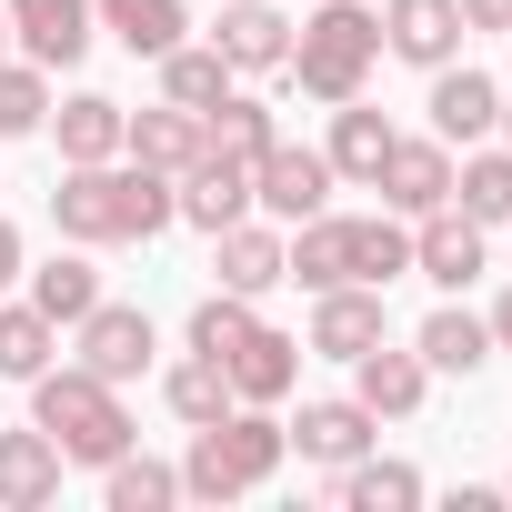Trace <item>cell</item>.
Instances as JSON below:
<instances>
[{
	"label": "cell",
	"mask_w": 512,
	"mask_h": 512,
	"mask_svg": "<svg viewBox=\"0 0 512 512\" xmlns=\"http://www.w3.org/2000/svg\"><path fill=\"white\" fill-rule=\"evenodd\" d=\"M171 201H181V221H191V231H221V221H241V211H251V161L201 151V161L171 181Z\"/></svg>",
	"instance_id": "cell-20"
},
{
	"label": "cell",
	"mask_w": 512,
	"mask_h": 512,
	"mask_svg": "<svg viewBox=\"0 0 512 512\" xmlns=\"http://www.w3.org/2000/svg\"><path fill=\"white\" fill-rule=\"evenodd\" d=\"M161 402H171V412H181V422L201 432V422H221V412H231L241 392H231V372H221L211 352H181V362L161 372Z\"/></svg>",
	"instance_id": "cell-31"
},
{
	"label": "cell",
	"mask_w": 512,
	"mask_h": 512,
	"mask_svg": "<svg viewBox=\"0 0 512 512\" xmlns=\"http://www.w3.org/2000/svg\"><path fill=\"white\" fill-rule=\"evenodd\" d=\"M31 422L61 442V462H121L141 432H131V412H121V382H101V372H81V362H51V372H31Z\"/></svg>",
	"instance_id": "cell-4"
},
{
	"label": "cell",
	"mask_w": 512,
	"mask_h": 512,
	"mask_svg": "<svg viewBox=\"0 0 512 512\" xmlns=\"http://www.w3.org/2000/svg\"><path fill=\"white\" fill-rule=\"evenodd\" d=\"M61 442L41 432V422H21V432H0V512H41V502H61Z\"/></svg>",
	"instance_id": "cell-18"
},
{
	"label": "cell",
	"mask_w": 512,
	"mask_h": 512,
	"mask_svg": "<svg viewBox=\"0 0 512 512\" xmlns=\"http://www.w3.org/2000/svg\"><path fill=\"white\" fill-rule=\"evenodd\" d=\"M452 211H472L482 231H502V221H512V141H502V151H482V141H472V151L452 161Z\"/></svg>",
	"instance_id": "cell-26"
},
{
	"label": "cell",
	"mask_w": 512,
	"mask_h": 512,
	"mask_svg": "<svg viewBox=\"0 0 512 512\" xmlns=\"http://www.w3.org/2000/svg\"><path fill=\"white\" fill-rule=\"evenodd\" d=\"M302 362H312V352H302L292 332H272V322H262V332H251V342L221 362V372H231V392H241V402H292Z\"/></svg>",
	"instance_id": "cell-24"
},
{
	"label": "cell",
	"mask_w": 512,
	"mask_h": 512,
	"mask_svg": "<svg viewBox=\"0 0 512 512\" xmlns=\"http://www.w3.org/2000/svg\"><path fill=\"white\" fill-rule=\"evenodd\" d=\"M412 352H422L432 372H462V382H472V372L492 362V322H482V312H462V292H442V302L422 312V332H412Z\"/></svg>",
	"instance_id": "cell-22"
},
{
	"label": "cell",
	"mask_w": 512,
	"mask_h": 512,
	"mask_svg": "<svg viewBox=\"0 0 512 512\" xmlns=\"http://www.w3.org/2000/svg\"><path fill=\"white\" fill-rule=\"evenodd\" d=\"M0 61H11V11H0Z\"/></svg>",
	"instance_id": "cell-40"
},
{
	"label": "cell",
	"mask_w": 512,
	"mask_h": 512,
	"mask_svg": "<svg viewBox=\"0 0 512 512\" xmlns=\"http://www.w3.org/2000/svg\"><path fill=\"white\" fill-rule=\"evenodd\" d=\"M482 322H492V352H512V282H502V302H492Z\"/></svg>",
	"instance_id": "cell-39"
},
{
	"label": "cell",
	"mask_w": 512,
	"mask_h": 512,
	"mask_svg": "<svg viewBox=\"0 0 512 512\" xmlns=\"http://www.w3.org/2000/svg\"><path fill=\"white\" fill-rule=\"evenodd\" d=\"M121 151L181 181V171L211 151V121H201V111H181V101H151V111H131V121H121Z\"/></svg>",
	"instance_id": "cell-16"
},
{
	"label": "cell",
	"mask_w": 512,
	"mask_h": 512,
	"mask_svg": "<svg viewBox=\"0 0 512 512\" xmlns=\"http://www.w3.org/2000/svg\"><path fill=\"white\" fill-rule=\"evenodd\" d=\"M392 141H402V131H392L372 101H332V141H322V161H332L342 191H372L382 161H392Z\"/></svg>",
	"instance_id": "cell-17"
},
{
	"label": "cell",
	"mask_w": 512,
	"mask_h": 512,
	"mask_svg": "<svg viewBox=\"0 0 512 512\" xmlns=\"http://www.w3.org/2000/svg\"><path fill=\"white\" fill-rule=\"evenodd\" d=\"M282 282H302V292L352 282V211H312V221H292V241H282Z\"/></svg>",
	"instance_id": "cell-21"
},
{
	"label": "cell",
	"mask_w": 512,
	"mask_h": 512,
	"mask_svg": "<svg viewBox=\"0 0 512 512\" xmlns=\"http://www.w3.org/2000/svg\"><path fill=\"white\" fill-rule=\"evenodd\" d=\"M402 272H412V221L402 211H352V282L392 292Z\"/></svg>",
	"instance_id": "cell-27"
},
{
	"label": "cell",
	"mask_w": 512,
	"mask_h": 512,
	"mask_svg": "<svg viewBox=\"0 0 512 512\" xmlns=\"http://www.w3.org/2000/svg\"><path fill=\"white\" fill-rule=\"evenodd\" d=\"M231 81H241V71H231L211 41H171V51H161V101H181V111H211Z\"/></svg>",
	"instance_id": "cell-30"
},
{
	"label": "cell",
	"mask_w": 512,
	"mask_h": 512,
	"mask_svg": "<svg viewBox=\"0 0 512 512\" xmlns=\"http://www.w3.org/2000/svg\"><path fill=\"white\" fill-rule=\"evenodd\" d=\"M372 71H382V11L372 0H322L312 21H292V61H282V81L302 91V101H362L372 91Z\"/></svg>",
	"instance_id": "cell-2"
},
{
	"label": "cell",
	"mask_w": 512,
	"mask_h": 512,
	"mask_svg": "<svg viewBox=\"0 0 512 512\" xmlns=\"http://www.w3.org/2000/svg\"><path fill=\"white\" fill-rule=\"evenodd\" d=\"M101 502H111V512H171V502H181V462L121 452V462H101Z\"/></svg>",
	"instance_id": "cell-32"
},
{
	"label": "cell",
	"mask_w": 512,
	"mask_h": 512,
	"mask_svg": "<svg viewBox=\"0 0 512 512\" xmlns=\"http://www.w3.org/2000/svg\"><path fill=\"white\" fill-rule=\"evenodd\" d=\"M462 31H502L512 41V0H462Z\"/></svg>",
	"instance_id": "cell-37"
},
{
	"label": "cell",
	"mask_w": 512,
	"mask_h": 512,
	"mask_svg": "<svg viewBox=\"0 0 512 512\" xmlns=\"http://www.w3.org/2000/svg\"><path fill=\"white\" fill-rule=\"evenodd\" d=\"M71 352H81V372H101V382H141L151 352H161V332H151L141 302H91V312L71 322Z\"/></svg>",
	"instance_id": "cell-5"
},
{
	"label": "cell",
	"mask_w": 512,
	"mask_h": 512,
	"mask_svg": "<svg viewBox=\"0 0 512 512\" xmlns=\"http://www.w3.org/2000/svg\"><path fill=\"white\" fill-rule=\"evenodd\" d=\"M21 272H31V251H21V231H11V221H0V292H11Z\"/></svg>",
	"instance_id": "cell-38"
},
{
	"label": "cell",
	"mask_w": 512,
	"mask_h": 512,
	"mask_svg": "<svg viewBox=\"0 0 512 512\" xmlns=\"http://www.w3.org/2000/svg\"><path fill=\"white\" fill-rule=\"evenodd\" d=\"M211 51L251 81V71H282L292 61V21L272 11V0H221V21H211Z\"/></svg>",
	"instance_id": "cell-15"
},
{
	"label": "cell",
	"mask_w": 512,
	"mask_h": 512,
	"mask_svg": "<svg viewBox=\"0 0 512 512\" xmlns=\"http://www.w3.org/2000/svg\"><path fill=\"white\" fill-rule=\"evenodd\" d=\"M462 0H382V51L392 61H412V71H442V61H462Z\"/></svg>",
	"instance_id": "cell-13"
},
{
	"label": "cell",
	"mask_w": 512,
	"mask_h": 512,
	"mask_svg": "<svg viewBox=\"0 0 512 512\" xmlns=\"http://www.w3.org/2000/svg\"><path fill=\"white\" fill-rule=\"evenodd\" d=\"M492 131H502V141H512V101H502V121H492Z\"/></svg>",
	"instance_id": "cell-41"
},
{
	"label": "cell",
	"mask_w": 512,
	"mask_h": 512,
	"mask_svg": "<svg viewBox=\"0 0 512 512\" xmlns=\"http://www.w3.org/2000/svg\"><path fill=\"white\" fill-rule=\"evenodd\" d=\"M372 342H392V312H382L372 282H332V292H312V332H302V352H322V362H362Z\"/></svg>",
	"instance_id": "cell-8"
},
{
	"label": "cell",
	"mask_w": 512,
	"mask_h": 512,
	"mask_svg": "<svg viewBox=\"0 0 512 512\" xmlns=\"http://www.w3.org/2000/svg\"><path fill=\"white\" fill-rule=\"evenodd\" d=\"M282 432H292V452H302V462H322V472H342V462H362V452L382 442V422H372L352 392H342V402H302Z\"/></svg>",
	"instance_id": "cell-14"
},
{
	"label": "cell",
	"mask_w": 512,
	"mask_h": 512,
	"mask_svg": "<svg viewBox=\"0 0 512 512\" xmlns=\"http://www.w3.org/2000/svg\"><path fill=\"white\" fill-rule=\"evenodd\" d=\"M352 402H362L372 422H412V412L432 402V362H422L412 342H372V352L352 362Z\"/></svg>",
	"instance_id": "cell-12"
},
{
	"label": "cell",
	"mask_w": 512,
	"mask_h": 512,
	"mask_svg": "<svg viewBox=\"0 0 512 512\" xmlns=\"http://www.w3.org/2000/svg\"><path fill=\"white\" fill-rule=\"evenodd\" d=\"M412 272H422L432 292H472V282L492 272V231H482L472 211H452V201L422 211V221H412Z\"/></svg>",
	"instance_id": "cell-6"
},
{
	"label": "cell",
	"mask_w": 512,
	"mask_h": 512,
	"mask_svg": "<svg viewBox=\"0 0 512 512\" xmlns=\"http://www.w3.org/2000/svg\"><path fill=\"white\" fill-rule=\"evenodd\" d=\"M211 272H221V292L262 302V292L282 282V231H272V221H251V211L221 221V231H211Z\"/></svg>",
	"instance_id": "cell-19"
},
{
	"label": "cell",
	"mask_w": 512,
	"mask_h": 512,
	"mask_svg": "<svg viewBox=\"0 0 512 512\" xmlns=\"http://www.w3.org/2000/svg\"><path fill=\"white\" fill-rule=\"evenodd\" d=\"M0 11H11L21 61H41V71H71V61L101 41V11H91V0H0Z\"/></svg>",
	"instance_id": "cell-9"
},
{
	"label": "cell",
	"mask_w": 512,
	"mask_h": 512,
	"mask_svg": "<svg viewBox=\"0 0 512 512\" xmlns=\"http://www.w3.org/2000/svg\"><path fill=\"white\" fill-rule=\"evenodd\" d=\"M251 332H262V312H251L241 292H221V282H211V292L191 302V322H181V352H211V362H231Z\"/></svg>",
	"instance_id": "cell-29"
},
{
	"label": "cell",
	"mask_w": 512,
	"mask_h": 512,
	"mask_svg": "<svg viewBox=\"0 0 512 512\" xmlns=\"http://www.w3.org/2000/svg\"><path fill=\"white\" fill-rule=\"evenodd\" d=\"M201 121H211V151H231V161H262V151L282 141V121H272V101H251L241 81H231V91H221V101H211Z\"/></svg>",
	"instance_id": "cell-34"
},
{
	"label": "cell",
	"mask_w": 512,
	"mask_h": 512,
	"mask_svg": "<svg viewBox=\"0 0 512 512\" xmlns=\"http://www.w3.org/2000/svg\"><path fill=\"white\" fill-rule=\"evenodd\" d=\"M91 11H101V31H111L131 61H161L171 41H191V11H181V0H91Z\"/></svg>",
	"instance_id": "cell-25"
},
{
	"label": "cell",
	"mask_w": 512,
	"mask_h": 512,
	"mask_svg": "<svg viewBox=\"0 0 512 512\" xmlns=\"http://www.w3.org/2000/svg\"><path fill=\"white\" fill-rule=\"evenodd\" d=\"M452 161H462L452 141H432V131H402V141H392V161H382V181H372V191H382V211H402V221L442 211V201H452Z\"/></svg>",
	"instance_id": "cell-10"
},
{
	"label": "cell",
	"mask_w": 512,
	"mask_h": 512,
	"mask_svg": "<svg viewBox=\"0 0 512 512\" xmlns=\"http://www.w3.org/2000/svg\"><path fill=\"white\" fill-rule=\"evenodd\" d=\"M282 462H292V432L272 422V402H231L221 422L191 432V452H181V492H191V502H241V492H262Z\"/></svg>",
	"instance_id": "cell-3"
},
{
	"label": "cell",
	"mask_w": 512,
	"mask_h": 512,
	"mask_svg": "<svg viewBox=\"0 0 512 512\" xmlns=\"http://www.w3.org/2000/svg\"><path fill=\"white\" fill-rule=\"evenodd\" d=\"M21 282H31V312H51L61 332L101 302V272H91V251H81V241H71V251H51V262H41V272H21Z\"/></svg>",
	"instance_id": "cell-28"
},
{
	"label": "cell",
	"mask_w": 512,
	"mask_h": 512,
	"mask_svg": "<svg viewBox=\"0 0 512 512\" xmlns=\"http://www.w3.org/2000/svg\"><path fill=\"white\" fill-rule=\"evenodd\" d=\"M342 512H412L422 502V472L412 462H382V452H362V462H342Z\"/></svg>",
	"instance_id": "cell-33"
},
{
	"label": "cell",
	"mask_w": 512,
	"mask_h": 512,
	"mask_svg": "<svg viewBox=\"0 0 512 512\" xmlns=\"http://www.w3.org/2000/svg\"><path fill=\"white\" fill-rule=\"evenodd\" d=\"M422 111H432V141L472 151V141H492V121H502V81H492V71H472V61H442Z\"/></svg>",
	"instance_id": "cell-11"
},
{
	"label": "cell",
	"mask_w": 512,
	"mask_h": 512,
	"mask_svg": "<svg viewBox=\"0 0 512 512\" xmlns=\"http://www.w3.org/2000/svg\"><path fill=\"white\" fill-rule=\"evenodd\" d=\"M502 502H512V472H502Z\"/></svg>",
	"instance_id": "cell-42"
},
{
	"label": "cell",
	"mask_w": 512,
	"mask_h": 512,
	"mask_svg": "<svg viewBox=\"0 0 512 512\" xmlns=\"http://www.w3.org/2000/svg\"><path fill=\"white\" fill-rule=\"evenodd\" d=\"M51 221L81 251H121V241H161L181 221V201H171V171H151V161L121 151V161H61Z\"/></svg>",
	"instance_id": "cell-1"
},
{
	"label": "cell",
	"mask_w": 512,
	"mask_h": 512,
	"mask_svg": "<svg viewBox=\"0 0 512 512\" xmlns=\"http://www.w3.org/2000/svg\"><path fill=\"white\" fill-rule=\"evenodd\" d=\"M121 121H131V111H121L111 91H71V101H51L41 131L61 141V161H121Z\"/></svg>",
	"instance_id": "cell-23"
},
{
	"label": "cell",
	"mask_w": 512,
	"mask_h": 512,
	"mask_svg": "<svg viewBox=\"0 0 512 512\" xmlns=\"http://www.w3.org/2000/svg\"><path fill=\"white\" fill-rule=\"evenodd\" d=\"M332 161L322 151H302V141H272L262 161H251V211H272V221H312V211H332Z\"/></svg>",
	"instance_id": "cell-7"
},
{
	"label": "cell",
	"mask_w": 512,
	"mask_h": 512,
	"mask_svg": "<svg viewBox=\"0 0 512 512\" xmlns=\"http://www.w3.org/2000/svg\"><path fill=\"white\" fill-rule=\"evenodd\" d=\"M51 121V71L41 61H0V141H31Z\"/></svg>",
	"instance_id": "cell-36"
},
{
	"label": "cell",
	"mask_w": 512,
	"mask_h": 512,
	"mask_svg": "<svg viewBox=\"0 0 512 512\" xmlns=\"http://www.w3.org/2000/svg\"><path fill=\"white\" fill-rule=\"evenodd\" d=\"M51 352H61V322H51V312H31V302H0V382H31V372H51Z\"/></svg>",
	"instance_id": "cell-35"
}]
</instances>
